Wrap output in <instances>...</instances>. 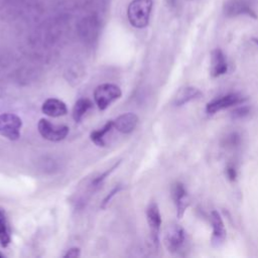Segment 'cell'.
<instances>
[{
    "label": "cell",
    "instance_id": "cell-1",
    "mask_svg": "<svg viewBox=\"0 0 258 258\" xmlns=\"http://www.w3.org/2000/svg\"><path fill=\"white\" fill-rule=\"evenodd\" d=\"M152 4V0H133L129 4L127 14L132 26L143 28L148 25Z\"/></svg>",
    "mask_w": 258,
    "mask_h": 258
},
{
    "label": "cell",
    "instance_id": "cell-2",
    "mask_svg": "<svg viewBox=\"0 0 258 258\" xmlns=\"http://www.w3.org/2000/svg\"><path fill=\"white\" fill-rule=\"evenodd\" d=\"M122 95L120 88L114 84L99 85L94 91V100L100 110L107 109L114 101L119 99Z\"/></svg>",
    "mask_w": 258,
    "mask_h": 258
},
{
    "label": "cell",
    "instance_id": "cell-3",
    "mask_svg": "<svg viewBox=\"0 0 258 258\" xmlns=\"http://www.w3.org/2000/svg\"><path fill=\"white\" fill-rule=\"evenodd\" d=\"M185 231L177 224L169 225L164 234V245L170 253H178L185 244Z\"/></svg>",
    "mask_w": 258,
    "mask_h": 258
},
{
    "label": "cell",
    "instance_id": "cell-4",
    "mask_svg": "<svg viewBox=\"0 0 258 258\" xmlns=\"http://www.w3.org/2000/svg\"><path fill=\"white\" fill-rule=\"evenodd\" d=\"M22 127L21 119L13 113H3L0 115V135L9 139L17 140L20 137Z\"/></svg>",
    "mask_w": 258,
    "mask_h": 258
},
{
    "label": "cell",
    "instance_id": "cell-5",
    "mask_svg": "<svg viewBox=\"0 0 258 258\" xmlns=\"http://www.w3.org/2000/svg\"><path fill=\"white\" fill-rule=\"evenodd\" d=\"M39 134L48 141L57 142L67 137L69 134V127L66 125L52 124L47 119H40L37 124Z\"/></svg>",
    "mask_w": 258,
    "mask_h": 258
},
{
    "label": "cell",
    "instance_id": "cell-6",
    "mask_svg": "<svg viewBox=\"0 0 258 258\" xmlns=\"http://www.w3.org/2000/svg\"><path fill=\"white\" fill-rule=\"evenodd\" d=\"M245 98L237 93H230L220 98H217L211 102H209L206 106V111L208 114L213 115L224 109L233 107L235 105H239L245 102Z\"/></svg>",
    "mask_w": 258,
    "mask_h": 258
},
{
    "label": "cell",
    "instance_id": "cell-7",
    "mask_svg": "<svg viewBox=\"0 0 258 258\" xmlns=\"http://www.w3.org/2000/svg\"><path fill=\"white\" fill-rule=\"evenodd\" d=\"M223 11L228 17L246 15L252 18H257V14L248 0H227L224 3Z\"/></svg>",
    "mask_w": 258,
    "mask_h": 258
},
{
    "label": "cell",
    "instance_id": "cell-8",
    "mask_svg": "<svg viewBox=\"0 0 258 258\" xmlns=\"http://www.w3.org/2000/svg\"><path fill=\"white\" fill-rule=\"evenodd\" d=\"M146 219L150 230V237L152 243L157 246L159 238V230L161 226V216L158 206L155 203H151L146 210Z\"/></svg>",
    "mask_w": 258,
    "mask_h": 258
},
{
    "label": "cell",
    "instance_id": "cell-9",
    "mask_svg": "<svg viewBox=\"0 0 258 258\" xmlns=\"http://www.w3.org/2000/svg\"><path fill=\"white\" fill-rule=\"evenodd\" d=\"M171 197L176 208V216L181 218L189 205V199L186 189L181 182H175L172 184Z\"/></svg>",
    "mask_w": 258,
    "mask_h": 258
},
{
    "label": "cell",
    "instance_id": "cell-10",
    "mask_svg": "<svg viewBox=\"0 0 258 258\" xmlns=\"http://www.w3.org/2000/svg\"><path fill=\"white\" fill-rule=\"evenodd\" d=\"M211 223L213 228L212 233V244L215 247H219L222 245L226 239V229L222 220L221 215L217 211H212L211 213Z\"/></svg>",
    "mask_w": 258,
    "mask_h": 258
},
{
    "label": "cell",
    "instance_id": "cell-11",
    "mask_svg": "<svg viewBox=\"0 0 258 258\" xmlns=\"http://www.w3.org/2000/svg\"><path fill=\"white\" fill-rule=\"evenodd\" d=\"M228 71V62L224 52L220 48H216L211 54L210 73L213 78H218Z\"/></svg>",
    "mask_w": 258,
    "mask_h": 258
},
{
    "label": "cell",
    "instance_id": "cell-12",
    "mask_svg": "<svg viewBox=\"0 0 258 258\" xmlns=\"http://www.w3.org/2000/svg\"><path fill=\"white\" fill-rule=\"evenodd\" d=\"M138 117L134 113H125L113 120L114 128L123 134L131 133L137 126Z\"/></svg>",
    "mask_w": 258,
    "mask_h": 258
},
{
    "label": "cell",
    "instance_id": "cell-13",
    "mask_svg": "<svg viewBox=\"0 0 258 258\" xmlns=\"http://www.w3.org/2000/svg\"><path fill=\"white\" fill-rule=\"evenodd\" d=\"M41 111L43 114L49 117H60L64 116L68 113V108L62 101L50 98L43 102L41 106Z\"/></svg>",
    "mask_w": 258,
    "mask_h": 258
},
{
    "label": "cell",
    "instance_id": "cell-14",
    "mask_svg": "<svg viewBox=\"0 0 258 258\" xmlns=\"http://www.w3.org/2000/svg\"><path fill=\"white\" fill-rule=\"evenodd\" d=\"M201 95H202V92L198 88L186 86V87L180 88L177 91L173 100V104L174 106H182L195 99H198Z\"/></svg>",
    "mask_w": 258,
    "mask_h": 258
},
{
    "label": "cell",
    "instance_id": "cell-15",
    "mask_svg": "<svg viewBox=\"0 0 258 258\" xmlns=\"http://www.w3.org/2000/svg\"><path fill=\"white\" fill-rule=\"evenodd\" d=\"M93 107L91 100L87 98H80L74 105L73 108V118L76 122H80L85 114Z\"/></svg>",
    "mask_w": 258,
    "mask_h": 258
},
{
    "label": "cell",
    "instance_id": "cell-16",
    "mask_svg": "<svg viewBox=\"0 0 258 258\" xmlns=\"http://www.w3.org/2000/svg\"><path fill=\"white\" fill-rule=\"evenodd\" d=\"M114 128V124H113V120L108 121L102 128L95 130L91 133L90 137L91 140L97 145V146H105L106 145V141H105V137L108 133H110L112 131V129Z\"/></svg>",
    "mask_w": 258,
    "mask_h": 258
},
{
    "label": "cell",
    "instance_id": "cell-17",
    "mask_svg": "<svg viewBox=\"0 0 258 258\" xmlns=\"http://www.w3.org/2000/svg\"><path fill=\"white\" fill-rule=\"evenodd\" d=\"M11 242V235L9 225L5 214L0 210V245L2 247H7Z\"/></svg>",
    "mask_w": 258,
    "mask_h": 258
},
{
    "label": "cell",
    "instance_id": "cell-18",
    "mask_svg": "<svg viewBox=\"0 0 258 258\" xmlns=\"http://www.w3.org/2000/svg\"><path fill=\"white\" fill-rule=\"evenodd\" d=\"M239 142H240V136L237 133H231L226 137L225 145L227 147H234V146H237Z\"/></svg>",
    "mask_w": 258,
    "mask_h": 258
},
{
    "label": "cell",
    "instance_id": "cell-19",
    "mask_svg": "<svg viewBox=\"0 0 258 258\" xmlns=\"http://www.w3.org/2000/svg\"><path fill=\"white\" fill-rule=\"evenodd\" d=\"M249 108L247 106H242L240 108H237L233 112V117L234 118H243L249 114Z\"/></svg>",
    "mask_w": 258,
    "mask_h": 258
},
{
    "label": "cell",
    "instance_id": "cell-20",
    "mask_svg": "<svg viewBox=\"0 0 258 258\" xmlns=\"http://www.w3.org/2000/svg\"><path fill=\"white\" fill-rule=\"evenodd\" d=\"M118 164H119V162H118V163H116V164H115L113 167H111L109 170L105 171L102 175H100V176H98L97 178H95V180L93 181L94 185H96V186H97V185H99V184H100V183H101V182L106 178V176H108V175H109V174H110V173H111V172H112V171H113V170L118 166Z\"/></svg>",
    "mask_w": 258,
    "mask_h": 258
},
{
    "label": "cell",
    "instance_id": "cell-21",
    "mask_svg": "<svg viewBox=\"0 0 258 258\" xmlns=\"http://www.w3.org/2000/svg\"><path fill=\"white\" fill-rule=\"evenodd\" d=\"M120 188H121V186H120V185L116 186V187H115V188H114V189H113V190H112V191H111V192H110V194H109V195L104 199V201H103V203H102L101 208H103V209H104V208L106 207V205L109 203V201H110V200H111V199H112V198H113V197H114V196H115V195L120 190Z\"/></svg>",
    "mask_w": 258,
    "mask_h": 258
},
{
    "label": "cell",
    "instance_id": "cell-22",
    "mask_svg": "<svg viewBox=\"0 0 258 258\" xmlns=\"http://www.w3.org/2000/svg\"><path fill=\"white\" fill-rule=\"evenodd\" d=\"M80 254H81L80 249L77 247H74V248L69 249L68 252L63 255V257L64 258H76V257H79Z\"/></svg>",
    "mask_w": 258,
    "mask_h": 258
},
{
    "label": "cell",
    "instance_id": "cell-23",
    "mask_svg": "<svg viewBox=\"0 0 258 258\" xmlns=\"http://www.w3.org/2000/svg\"><path fill=\"white\" fill-rule=\"evenodd\" d=\"M226 173H227V176L230 180H235L236 176H237V172H236V169L233 165L229 164L227 167H226Z\"/></svg>",
    "mask_w": 258,
    "mask_h": 258
},
{
    "label": "cell",
    "instance_id": "cell-24",
    "mask_svg": "<svg viewBox=\"0 0 258 258\" xmlns=\"http://www.w3.org/2000/svg\"><path fill=\"white\" fill-rule=\"evenodd\" d=\"M252 41L256 44V45H258V38H256V37H253L252 38Z\"/></svg>",
    "mask_w": 258,
    "mask_h": 258
},
{
    "label": "cell",
    "instance_id": "cell-25",
    "mask_svg": "<svg viewBox=\"0 0 258 258\" xmlns=\"http://www.w3.org/2000/svg\"><path fill=\"white\" fill-rule=\"evenodd\" d=\"M2 257H4V255L2 253H0V258H2Z\"/></svg>",
    "mask_w": 258,
    "mask_h": 258
}]
</instances>
